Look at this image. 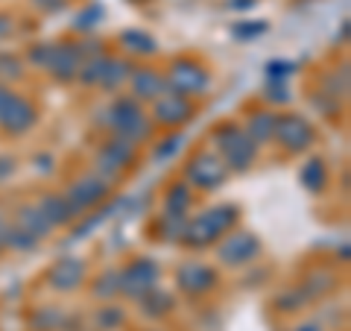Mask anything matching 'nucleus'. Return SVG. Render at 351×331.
<instances>
[{"label": "nucleus", "instance_id": "f257e3e1", "mask_svg": "<svg viewBox=\"0 0 351 331\" xmlns=\"http://www.w3.org/2000/svg\"><path fill=\"white\" fill-rule=\"evenodd\" d=\"M234 223H237V208L234 205H217V208H211V212L199 214L193 223L184 226L182 240L188 247H208L211 240L223 238Z\"/></svg>", "mask_w": 351, "mask_h": 331}, {"label": "nucleus", "instance_id": "f03ea898", "mask_svg": "<svg viewBox=\"0 0 351 331\" xmlns=\"http://www.w3.org/2000/svg\"><path fill=\"white\" fill-rule=\"evenodd\" d=\"M106 124L117 132V138H126L132 144H138V141H144L149 135V117L141 112V106L135 100H126V97L106 112Z\"/></svg>", "mask_w": 351, "mask_h": 331}, {"label": "nucleus", "instance_id": "7ed1b4c3", "mask_svg": "<svg viewBox=\"0 0 351 331\" xmlns=\"http://www.w3.org/2000/svg\"><path fill=\"white\" fill-rule=\"evenodd\" d=\"M217 147L223 152V164L234 170H246L252 161H255V152H258V144L249 138L246 129L240 126H223L217 132Z\"/></svg>", "mask_w": 351, "mask_h": 331}, {"label": "nucleus", "instance_id": "20e7f679", "mask_svg": "<svg viewBox=\"0 0 351 331\" xmlns=\"http://www.w3.org/2000/svg\"><path fill=\"white\" fill-rule=\"evenodd\" d=\"M32 124H36V109H32L29 100L18 94H9L6 88H0V126L12 135H21L27 132Z\"/></svg>", "mask_w": 351, "mask_h": 331}, {"label": "nucleus", "instance_id": "39448f33", "mask_svg": "<svg viewBox=\"0 0 351 331\" xmlns=\"http://www.w3.org/2000/svg\"><path fill=\"white\" fill-rule=\"evenodd\" d=\"M276 138L281 141L284 150L299 152L313 144V126L302 115H284V117H276Z\"/></svg>", "mask_w": 351, "mask_h": 331}, {"label": "nucleus", "instance_id": "423d86ee", "mask_svg": "<svg viewBox=\"0 0 351 331\" xmlns=\"http://www.w3.org/2000/svg\"><path fill=\"white\" fill-rule=\"evenodd\" d=\"M117 279H120V290L129 293V296H138V299H141L144 293H149L152 288H156L158 267L152 261L141 258V261H132L123 273H117Z\"/></svg>", "mask_w": 351, "mask_h": 331}, {"label": "nucleus", "instance_id": "0eeeda50", "mask_svg": "<svg viewBox=\"0 0 351 331\" xmlns=\"http://www.w3.org/2000/svg\"><path fill=\"white\" fill-rule=\"evenodd\" d=\"M167 88H173L176 94H184V97L202 94L205 88H208V73H205L202 65H196V62H191V59H182V62L173 65Z\"/></svg>", "mask_w": 351, "mask_h": 331}, {"label": "nucleus", "instance_id": "6e6552de", "mask_svg": "<svg viewBox=\"0 0 351 331\" xmlns=\"http://www.w3.org/2000/svg\"><path fill=\"white\" fill-rule=\"evenodd\" d=\"M106 194H108V182L100 179V176H88V179L76 182L71 191L64 194V200H68V205L73 208V214H82V212H88L91 205L100 203Z\"/></svg>", "mask_w": 351, "mask_h": 331}, {"label": "nucleus", "instance_id": "1a4fd4ad", "mask_svg": "<svg viewBox=\"0 0 351 331\" xmlns=\"http://www.w3.org/2000/svg\"><path fill=\"white\" fill-rule=\"evenodd\" d=\"M219 258H223L226 264H232V267H237V264H246L252 261L261 252V240L255 235H249V231H240V235H228L223 244H219Z\"/></svg>", "mask_w": 351, "mask_h": 331}, {"label": "nucleus", "instance_id": "9d476101", "mask_svg": "<svg viewBox=\"0 0 351 331\" xmlns=\"http://www.w3.org/2000/svg\"><path fill=\"white\" fill-rule=\"evenodd\" d=\"M132 159H135V147H132V141H126V138L108 141V144L103 147V152H100V170L103 173L108 170L106 182H112L117 173H123Z\"/></svg>", "mask_w": 351, "mask_h": 331}, {"label": "nucleus", "instance_id": "9b49d317", "mask_svg": "<svg viewBox=\"0 0 351 331\" xmlns=\"http://www.w3.org/2000/svg\"><path fill=\"white\" fill-rule=\"evenodd\" d=\"M188 176L191 182H196L199 187H217L219 182H226V164L223 159L211 156V152H202V156H196L188 168Z\"/></svg>", "mask_w": 351, "mask_h": 331}, {"label": "nucleus", "instance_id": "f8f14e48", "mask_svg": "<svg viewBox=\"0 0 351 331\" xmlns=\"http://www.w3.org/2000/svg\"><path fill=\"white\" fill-rule=\"evenodd\" d=\"M80 65H82V53H80V47H73V44H62V47H56V44H53L47 71L56 76V80H62V82L73 80V76L80 73Z\"/></svg>", "mask_w": 351, "mask_h": 331}, {"label": "nucleus", "instance_id": "ddd939ff", "mask_svg": "<svg viewBox=\"0 0 351 331\" xmlns=\"http://www.w3.org/2000/svg\"><path fill=\"white\" fill-rule=\"evenodd\" d=\"M214 282H217V273L211 267H205V264H199V261H188V264L179 267V288L184 293H191V296L211 290Z\"/></svg>", "mask_w": 351, "mask_h": 331}, {"label": "nucleus", "instance_id": "4468645a", "mask_svg": "<svg viewBox=\"0 0 351 331\" xmlns=\"http://www.w3.org/2000/svg\"><path fill=\"white\" fill-rule=\"evenodd\" d=\"M193 106L184 94H176V91H164L158 100H156V117L161 124H184L191 117Z\"/></svg>", "mask_w": 351, "mask_h": 331}, {"label": "nucleus", "instance_id": "2eb2a0df", "mask_svg": "<svg viewBox=\"0 0 351 331\" xmlns=\"http://www.w3.org/2000/svg\"><path fill=\"white\" fill-rule=\"evenodd\" d=\"M85 279V264L80 258H59L50 270V284L59 290H73L80 288V282Z\"/></svg>", "mask_w": 351, "mask_h": 331}, {"label": "nucleus", "instance_id": "dca6fc26", "mask_svg": "<svg viewBox=\"0 0 351 331\" xmlns=\"http://www.w3.org/2000/svg\"><path fill=\"white\" fill-rule=\"evenodd\" d=\"M132 91H135V97H141V100H158V97L164 91H170V88H167V80H164V76L144 68V71L132 73Z\"/></svg>", "mask_w": 351, "mask_h": 331}, {"label": "nucleus", "instance_id": "f3484780", "mask_svg": "<svg viewBox=\"0 0 351 331\" xmlns=\"http://www.w3.org/2000/svg\"><path fill=\"white\" fill-rule=\"evenodd\" d=\"M38 208H41V214L50 220V226H64V223H71L73 220V208L68 205V200L64 196H59V194H47L44 200L38 203Z\"/></svg>", "mask_w": 351, "mask_h": 331}, {"label": "nucleus", "instance_id": "a211bd4d", "mask_svg": "<svg viewBox=\"0 0 351 331\" xmlns=\"http://www.w3.org/2000/svg\"><path fill=\"white\" fill-rule=\"evenodd\" d=\"M18 229H24L27 235H32V238H44L50 231V220L41 214V208L36 205V208H21L18 212Z\"/></svg>", "mask_w": 351, "mask_h": 331}, {"label": "nucleus", "instance_id": "6ab92c4d", "mask_svg": "<svg viewBox=\"0 0 351 331\" xmlns=\"http://www.w3.org/2000/svg\"><path fill=\"white\" fill-rule=\"evenodd\" d=\"M246 132H249V138L255 141V144H263V141H269L272 135H276V115H267V112L252 115Z\"/></svg>", "mask_w": 351, "mask_h": 331}, {"label": "nucleus", "instance_id": "aec40b11", "mask_svg": "<svg viewBox=\"0 0 351 331\" xmlns=\"http://www.w3.org/2000/svg\"><path fill=\"white\" fill-rule=\"evenodd\" d=\"M129 76H132V65L129 62H123V59H108L100 85L108 88V91H114V88H120V82L129 80Z\"/></svg>", "mask_w": 351, "mask_h": 331}, {"label": "nucleus", "instance_id": "412c9836", "mask_svg": "<svg viewBox=\"0 0 351 331\" xmlns=\"http://www.w3.org/2000/svg\"><path fill=\"white\" fill-rule=\"evenodd\" d=\"M328 182V173H325V164L319 159H313V161H307L304 164V170H302V185L307 187V191H322Z\"/></svg>", "mask_w": 351, "mask_h": 331}, {"label": "nucleus", "instance_id": "4be33fe9", "mask_svg": "<svg viewBox=\"0 0 351 331\" xmlns=\"http://www.w3.org/2000/svg\"><path fill=\"white\" fill-rule=\"evenodd\" d=\"M170 296L167 293H158L156 288H152L149 293H144L141 296V308H144V314H149V317H161V314H167L170 311Z\"/></svg>", "mask_w": 351, "mask_h": 331}, {"label": "nucleus", "instance_id": "5701e85b", "mask_svg": "<svg viewBox=\"0 0 351 331\" xmlns=\"http://www.w3.org/2000/svg\"><path fill=\"white\" fill-rule=\"evenodd\" d=\"M191 208V187L188 185H173L167 194V212L184 214Z\"/></svg>", "mask_w": 351, "mask_h": 331}, {"label": "nucleus", "instance_id": "b1692460", "mask_svg": "<svg viewBox=\"0 0 351 331\" xmlns=\"http://www.w3.org/2000/svg\"><path fill=\"white\" fill-rule=\"evenodd\" d=\"M120 41L129 44L135 53H156V38L147 36V32H138V30H129L120 36Z\"/></svg>", "mask_w": 351, "mask_h": 331}, {"label": "nucleus", "instance_id": "393cba45", "mask_svg": "<svg viewBox=\"0 0 351 331\" xmlns=\"http://www.w3.org/2000/svg\"><path fill=\"white\" fill-rule=\"evenodd\" d=\"M184 214H176V212H167V217L161 220V226H158V231L167 240H182V235H184Z\"/></svg>", "mask_w": 351, "mask_h": 331}, {"label": "nucleus", "instance_id": "a878e982", "mask_svg": "<svg viewBox=\"0 0 351 331\" xmlns=\"http://www.w3.org/2000/svg\"><path fill=\"white\" fill-rule=\"evenodd\" d=\"M62 323H64V317L59 311H53V308H44V311L32 317V326L41 331H56V328H62Z\"/></svg>", "mask_w": 351, "mask_h": 331}, {"label": "nucleus", "instance_id": "bb28decb", "mask_svg": "<svg viewBox=\"0 0 351 331\" xmlns=\"http://www.w3.org/2000/svg\"><path fill=\"white\" fill-rule=\"evenodd\" d=\"M94 293L100 296V299H108V296L120 293V279H117V273H108V275H103V279L94 284Z\"/></svg>", "mask_w": 351, "mask_h": 331}, {"label": "nucleus", "instance_id": "cd10ccee", "mask_svg": "<svg viewBox=\"0 0 351 331\" xmlns=\"http://www.w3.org/2000/svg\"><path fill=\"white\" fill-rule=\"evenodd\" d=\"M120 319H123V314L117 311V308H112V305H106V311H100V317H97V323H100L103 328H114Z\"/></svg>", "mask_w": 351, "mask_h": 331}, {"label": "nucleus", "instance_id": "c85d7f7f", "mask_svg": "<svg viewBox=\"0 0 351 331\" xmlns=\"http://www.w3.org/2000/svg\"><path fill=\"white\" fill-rule=\"evenodd\" d=\"M100 15H103V9H100V6H91L85 15L76 18V27H80V30H91V27H94V21L100 18Z\"/></svg>", "mask_w": 351, "mask_h": 331}, {"label": "nucleus", "instance_id": "c756f323", "mask_svg": "<svg viewBox=\"0 0 351 331\" xmlns=\"http://www.w3.org/2000/svg\"><path fill=\"white\" fill-rule=\"evenodd\" d=\"M267 71L272 73V80H284V76H290V73L295 71V65H287V62H272Z\"/></svg>", "mask_w": 351, "mask_h": 331}, {"label": "nucleus", "instance_id": "7c9ffc66", "mask_svg": "<svg viewBox=\"0 0 351 331\" xmlns=\"http://www.w3.org/2000/svg\"><path fill=\"white\" fill-rule=\"evenodd\" d=\"M0 68H6V71H0L3 76H21V62L12 56H0Z\"/></svg>", "mask_w": 351, "mask_h": 331}, {"label": "nucleus", "instance_id": "2f4dec72", "mask_svg": "<svg viewBox=\"0 0 351 331\" xmlns=\"http://www.w3.org/2000/svg\"><path fill=\"white\" fill-rule=\"evenodd\" d=\"M179 147H182V138H179V135H176V138H167V144L158 147V159L170 156V152H179Z\"/></svg>", "mask_w": 351, "mask_h": 331}, {"label": "nucleus", "instance_id": "473e14b6", "mask_svg": "<svg viewBox=\"0 0 351 331\" xmlns=\"http://www.w3.org/2000/svg\"><path fill=\"white\" fill-rule=\"evenodd\" d=\"M9 32H12V18H9V15H0V41H3Z\"/></svg>", "mask_w": 351, "mask_h": 331}, {"label": "nucleus", "instance_id": "72a5a7b5", "mask_svg": "<svg viewBox=\"0 0 351 331\" xmlns=\"http://www.w3.org/2000/svg\"><path fill=\"white\" fill-rule=\"evenodd\" d=\"M38 6L47 9V12H53V9H62L64 6V0H38Z\"/></svg>", "mask_w": 351, "mask_h": 331}, {"label": "nucleus", "instance_id": "f704fd0d", "mask_svg": "<svg viewBox=\"0 0 351 331\" xmlns=\"http://www.w3.org/2000/svg\"><path fill=\"white\" fill-rule=\"evenodd\" d=\"M272 97H276V100H287V88H284V82L272 85Z\"/></svg>", "mask_w": 351, "mask_h": 331}, {"label": "nucleus", "instance_id": "c9c22d12", "mask_svg": "<svg viewBox=\"0 0 351 331\" xmlns=\"http://www.w3.org/2000/svg\"><path fill=\"white\" fill-rule=\"evenodd\" d=\"M15 170V164H12V159H0V176H9Z\"/></svg>", "mask_w": 351, "mask_h": 331}, {"label": "nucleus", "instance_id": "e433bc0d", "mask_svg": "<svg viewBox=\"0 0 351 331\" xmlns=\"http://www.w3.org/2000/svg\"><path fill=\"white\" fill-rule=\"evenodd\" d=\"M6 229H9V226H6V220H3V214H0V249H3V247H6Z\"/></svg>", "mask_w": 351, "mask_h": 331}, {"label": "nucleus", "instance_id": "4c0bfd02", "mask_svg": "<svg viewBox=\"0 0 351 331\" xmlns=\"http://www.w3.org/2000/svg\"><path fill=\"white\" fill-rule=\"evenodd\" d=\"M299 331H319V328H316V326H302Z\"/></svg>", "mask_w": 351, "mask_h": 331}]
</instances>
